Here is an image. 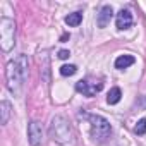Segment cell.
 I'll use <instances>...</instances> for the list:
<instances>
[{"label":"cell","mask_w":146,"mask_h":146,"mask_svg":"<svg viewBox=\"0 0 146 146\" xmlns=\"http://www.w3.org/2000/svg\"><path fill=\"white\" fill-rule=\"evenodd\" d=\"M28 74H29V60L26 55H19L16 58H12L7 67H5V81H7V88L14 96H21L28 81Z\"/></svg>","instance_id":"1"},{"label":"cell","mask_w":146,"mask_h":146,"mask_svg":"<svg viewBox=\"0 0 146 146\" xmlns=\"http://www.w3.org/2000/svg\"><path fill=\"white\" fill-rule=\"evenodd\" d=\"M50 137L60 146H78L74 127L64 115H55L50 124Z\"/></svg>","instance_id":"2"},{"label":"cell","mask_w":146,"mask_h":146,"mask_svg":"<svg viewBox=\"0 0 146 146\" xmlns=\"http://www.w3.org/2000/svg\"><path fill=\"white\" fill-rule=\"evenodd\" d=\"M16 45V23L11 17L0 19V48L2 52H11Z\"/></svg>","instance_id":"3"},{"label":"cell","mask_w":146,"mask_h":146,"mask_svg":"<svg viewBox=\"0 0 146 146\" xmlns=\"http://www.w3.org/2000/svg\"><path fill=\"white\" fill-rule=\"evenodd\" d=\"M88 119H90V124H91V136H93V139H96V141H105V139L110 136V132H112L110 122H108L105 117L96 115V113L88 115Z\"/></svg>","instance_id":"4"},{"label":"cell","mask_w":146,"mask_h":146,"mask_svg":"<svg viewBox=\"0 0 146 146\" xmlns=\"http://www.w3.org/2000/svg\"><path fill=\"white\" fill-rule=\"evenodd\" d=\"M28 136H29V144L31 146L43 144V125L36 120H31L29 125H28Z\"/></svg>","instance_id":"5"},{"label":"cell","mask_w":146,"mask_h":146,"mask_svg":"<svg viewBox=\"0 0 146 146\" xmlns=\"http://www.w3.org/2000/svg\"><path fill=\"white\" fill-rule=\"evenodd\" d=\"M103 90V84L102 83H90V81H78L76 83V91H79V93H83L84 96H95L96 93H100Z\"/></svg>","instance_id":"6"},{"label":"cell","mask_w":146,"mask_h":146,"mask_svg":"<svg viewBox=\"0 0 146 146\" xmlns=\"http://www.w3.org/2000/svg\"><path fill=\"white\" fill-rule=\"evenodd\" d=\"M115 26L117 29H129L132 26V14L127 9H122L115 17Z\"/></svg>","instance_id":"7"},{"label":"cell","mask_w":146,"mask_h":146,"mask_svg":"<svg viewBox=\"0 0 146 146\" xmlns=\"http://www.w3.org/2000/svg\"><path fill=\"white\" fill-rule=\"evenodd\" d=\"M112 16H113L112 7H110V5H103V7L100 9V12H98V17H96V24H98V28H105V26L110 23Z\"/></svg>","instance_id":"8"},{"label":"cell","mask_w":146,"mask_h":146,"mask_svg":"<svg viewBox=\"0 0 146 146\" xmlns=\"http://www.w3.org/2000/svg\"><path fill=\"white\" fill-rule=\"evenodd\" d=\"M9 117H11V103L4 100L0 103V124L5 125L9 122Z\"/></svg>","instance_id":"9"},{"label":"cell","mask_w":146,"mask_h":146,"mask_svg":"<svg viewBox=\"0 0 146 146\" xmlns=\"http://www.w3.org/2000/svg\"><path fill=\"white\" fill-rule=\"evenodd\" d=\"M136 62V58L132 57V55H120V57H117V60H115V67L117 69H127L129 65H132Z\"/></svg>","instance_id":"10"},{"label":"cell","mask_w":146,"mask_h":146,"mask_svg":"<svg viewBox=\"0 0 146 146\" xmlns=\"http://www.w3.org/2000/svg\"><path fill=\"white\" fill-rule=\"evenodd\" d=\"M120 98H122V91H120V88H112V90L108 91L107 103H108V105H115V103L120 102Z\"/></svg>","instance_id":"11"},{"label":"cell","mask_w":146,"mask_h":146,"mask_svg":"<svg viewBox=\"0 0 146 146\" xmlns=\"http://www.w3.org/2000/svg\"><path fill=\"white\" fill-rule=\"evenodd\" d=\"M81 21H83V14L81 12H72V14L65 16V24H69V26H79Z\"/></svg>","instance_id":"12"},{"label":"cell","mask_w":146,"mask_h":146,"mask_svg":"<svg viewBox=\"0 0 146 146\" xmlns=\"http://www.w3.org/2000/svg\"><path fill=\"white\" fill-rule=\"evenodd\" d=\"M76 70H78V67L74 65V64H65V65H62L60 67V74L62 76H72V74H76Z\"/></svg>","instance_id":"13"},{"label":"cell","mask_w":146,"mask_h":146,"mask_svg":"<svg viewBox=\"0 0 146 146\" xmlns=\"http://www.w3.org/2000/svg\"><path fill=\"white\" fill-rule=\"evenodd\" d=\"M134 132H136V134H139V136L146 134V119L137 120V124H136V127H134Z\"/></svg>","instance_id":"14"},{"label":"cell","mask_w":146,"mask_h":146,"mask_svg":"<svg viewBox=\"0 0 146 146\" xmlns=\"http://www.w3.org/2000/svg\"><path fill=\"white\" fill-rule=\"evenodd\" d=\"M69 55H70L69 50H60L58 52V58H69Z\"/></svg>","instance_id":"15"}]
</instances>
